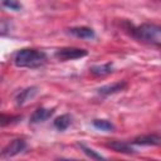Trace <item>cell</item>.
I'll return each instance as SVG.
<instances>
[{
	"mask_svg": "<svg viewBox=\"0 0 161 161\" xmlns=\"http://www.w3.org/2000/svg\"><path fill=\"white\" fill-rule=\"evenodd\" d=\"M14 64L19 68H39L47 63V54L33 48H24L14 54Z\"/></svg>",
	"mask_w": 161,
	"mask_h": 161,
	"instance_id": "1",
	"label": "cell"
},
{
	"mask_svg": "<svg viewBox=\"0 0 161 161\" xmlns=\"http://www.w3.org/2000/svg\"><path fill=\"white\" fill-rule=\"evenodd\" d=\"M131 33L135 38L147 42H155L158 35H161V25L156 24H142L131 29Z\"/></svg>",
	"mask_w": 161,
	"mask_h": 161,
	"instance_id": "2",
	"label": "cell"
},
{
	"mask_svg": "<svg viewBox=\"0 0 161 161\" xmlns=\"http://www.w3.org/2000/svg\"><path fill=\"white\" fill-rule=\"evenodd\" d=\"M88 54L86 49L82 48H74V47H65V48H59L55 50L54 57L60 60V62H67V60H74L83 58Z\"/></svg>",
	"mask_w": 161,
	"mask_h": 161,
	"instance_id": "3",
	"label": "cell"
},
{
	"mask_svg": "<svg viewBox=\"0 0 161 161\" xmlns=\"http://www.w3.org/2000/svg\"><path fill=\"white\" fill-rule=\"evenodd\" d=\"M26 148V142L23 138H15L10 143H8L3 151H1V157L3 158H10L14 157L16 155H19L20 152H23Z\"/></svg>",
	"mask_w": 161,
	"mask_h": 161,
	"instance_id": "4",
	"label": "cell"
},
{
	"mask_svg": "<svg viewBox=\"0 0 161 161\" xmlns=\"http://www.w3.org/2000/svg\"><path fill=\"white\" fill-rule=\"evenodd\" d=\"M126 88H127V82L121 80V82H114V83H111V84L101 86L99 88H97V92L101 96H109V94L119 93V92L125 91Z\"/></svg>",
	"mask_w": 161,
	"mask_h": 161,
	"instance_id": "5",
	"label": "cell"
},
{
	"mask_svg": "<svg viewBox=\"0 0 161 161\" xmlns=\"http://www.w3.org/2000/svg\"><path fill=\"white\" fill-rule=\"evenodd\" d=\"M132 145L136 146H160L161 145V136L158 135H141L137 136L136 138H133V141L131 142Z\"/></svg>",
	"mask_w": 161,
	"mask_h": 161,
	"instance_id": "6",
	"label": "cell"
},
{
	"mask_svg": "<svg viewBox=\"0 0 161 161\" xmlns=\"http://www.w3.org/2000/svg\"><path fill=\"white\" fill-rule=\"evenodd\" d=\"M54 112H55L54 108H44V107L36 108L31 113L29 121H30V123H40V122H44L48 118H50L54 114Z\"/></svg>",
	"mask_w": 161,
	"mask_h": 161,
	"instance_id": "7",
	"label": "cell"
},
{
	"mask_svg": "<svg viewBox=\"0 0 161 161\" xmlns=\"http://www.w3.org/2000/svg\"><path fill=\"white\" fill-rule=\"evenodd\" d=\"M38 93V87L35 86H31V87H28L25 89H21L16 96H15V103L18 106H23L28 101H30L35 94Z\"/></svg>",
	"mask_w": 161,
	"mask_h": 161,
	"instance_id": "8",
	"label": "cell"
},
{
	"mask_svg": "<svg viewBox=\"0 0 161 161\" xmlns=\"http://www.w3.org/2000/svg\"><path fill=\"white\" fill-rule=\"evenodd\" d=\"M68 33L79 39H93L96 36L94 30L88 26H74L68 29Z\"/></svg>",
	"mask_w": 161,
	"mask_h": 161,
	"instance_id": "9",
	"label": "cell"
},
{
	"mask_svg": "<svg viewBox=\"0 0 161 161\" xmlns=\"http://www.w3.org/2000/svg\"><path fill=\"white\" fill-rule=\"evenodd\" d=\"M107 146L117 152H121V153H127V155H131V153H135V150L131 147L130 143L125 142V141H117V140H113L111 142L107 143Z\"/></svg>",
	"mask_w": 161,
	"mask_h": 161,
	"instance_id": "10",
	"label": "cell"
},
{
	"mask_svg": "<svg viewBox=\"0 0 161 161\" xmlns=\"http://www.w3.org/2000/svg\"><path fill=\"white\" fill-rule=\"evenodd\" d=\"M113 72V64L112 63H104L101 65H92L89 68V73L94 77H104Z\"/></svg>",
	"mask_w": 161,
	"mask_h": 161,
	"instance_id": "11",
	"label": "cell"
},
{
	"mask_svg": "<svg viewBox=\"0 0 161 161\" xmlns=\"http://www.w3.org/2000/svg\"><path fill=\"white\" fill-rule=\"evenodd\" d=\"M70 123H72V117H70V114H68V113L60 114V116H58V117L53 121V126H54L58 131H64V130H67V128L70 126Z\"/></svg>",
	"mask_w": 161,
	"mask_h": 161,
	"instance_id": "12",
	"label": "cell"
},
{
	"mask_svg": "<svg viewBox=\"0 0 161 161\" xmlns=\"http://www.w3.org/2000/svg\"><path fill=\"white\" fill-rule=\"evenodd\" d=\"M92 125L97 128V130H101V131H106V132H111L114 130V125L108 121V119H93Z\"/></svg>",
	"mask_w": 161,
	"mask_h": 161,
	"instance_id": "13",
	"label": "cell"
},
{
	"mask_svg": "<svg viewBox=\"0 0 161 161\" xmlns=\"http://www.w3.org/2000/svg\"><path fill=\"white\" fill-rule=\"evenodd\" d=\"M79 147L82 148V151L89 157V158H92V160H106V157L104 156H102L101 153H98L97 151H94L93 148H91V147H88V146H86L84 143H79Z\"/></svg>",
	"mask_w": 161,
	"mask_h": 161,
	"instance_id": "14",
	"label": "cell"
},
{
	"mask_svg": "<svg viewBox=\"0 0 161 161\" xmlns=\"http://www.w3.org/2000/svg\"><path fill=\"white\" fill-rule=\"evenodd\" d=\"M1 4H3V6L8 8L10 10H14V11H19L23 8V5L19 0H1Z\"/></svg>",
	"mask_w": 161,
	"mask_h": 161,
	"instance_id": "15",
	"label": "cell"
},
{
	"mask_svg": "<svg viewBox=\"0 0 161 161\" xmlns=\"http://www.w3.org/2000/svg\"><path fill=\"white\" fill-rule=\"evenodd\" d=\"M21 119V116H6V114H1V118H0V125L1 127H5L13 122H16Z\"/></svg>",
	"mask_w": 161,
	"mask_h": 161,
	"instance_id": "16",
	"label": "cell"
},
{
	"mask_svg": "<svg viewBox=\"0 0 161 161\" xmlns=\"http://www.w3.org/2000/svg\"><path fill=\"white\" fill-rule=\"evenodd\" d=\"M10 21L3 20L1 23V35H6V31H10Z\"/></svg>",
	"mask_w": 161,
	"mask_h": 161,
	"instance_id": "17",
	"label": "cell"
}]
</instances>
